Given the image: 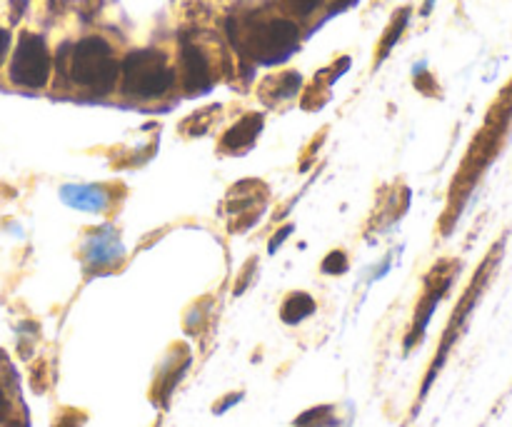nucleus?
Segmentation results:
<instances>
[{
	"label": "nucleus",
	"instance_id": "1",
	"mask_svg": "<svg viewBox=\"0 0 512 427\" xmlns=\"http://www.w3.org/2000/svg\"><path fill=\"white\" fill-rule=\"evenodd\" d=\"M70 80L95 93H110L118 80L120 65L103 38H85L70 50Z\"/></svg>",
	"mask_w": 512,
	"mask_h": 427
},
{
	"label": "nucleus",
	"instance_id": "2",
	"mask_svg": "<svg viewBox=\"0 0 512 427\" xmlns=\"http://www.w3.org/2000/svg\"><path fill=\"white\" fill-rule=\"evenodd\" d=\"M175 83V73L165 63V55L158 50H138L130 53L123 63L125 93L135 98H160Z\"/></svg>",
	"mask_w": 512,
	"mask_h": 427
},
{
	"label": "nucleus",
	"instance_id": "3",
	"mask_svg": "<svg viewBox=\"0 0 512 427\" xmlns=\"http://www.w3.org/2000/svg\"><path fill=\"white\" fill-rule=\"evenodd\" d=\"M50 78V53L40 35L23 33L10 60V80L23 88H43Z\"/></svg>",
	"mask_w": 512,
	"mask_h": 427
},
{
	"label": "nucleus",
	"instance_id": "4",
	"mask_svg": "<svg viewBox=\"0 0 512 427\" xmlns=\"http://www.w3.org/2000/svg\"><path fill=\"white\" fill-rule=\"evenodd\" d=\"M498 253H500V245H498V248H495V253L490 255V258L485 260L483 265H480V270H478V275H475L473 285H470V290H468V293L463 295V300H460L458 310H455L453 320H450V328L445 330V335H443V345H440L438 358H435L433 368H430V373H428V380H425L423 395L428 393L430 383H433V375H438V370L443 368V363H445V358H448L450 348H453L455 340L460 338V330H463V328H465V323H468V318H470V313H473L475 303H478L480 293H483V288H485V285H488V280H490V270H493V268H495V263H498Z\"/></svg>",
	"mask_w": 512,
	"mask_h": 427
},
{
	"label": "nucleus",
	"instance_id": "5",
	"mask_svg": "<svg viewBox=\"0 0 512 427\" xmlns=\"http://www.w3.org/2000/svg\"><path fill=\"white\" fill-rule=\"evenodd\" d=\"M300 30L290 20H270L253 35V53L260 63H280L298 48Z\"/></svg>",
	"mask_w": 512,
	"mask_h": 427
},
{
	"label": "nucleus",
	"instance_id": "6",
	"mask_svg": "<svg viewBox=\"0 0 512 427\" xmlns=\"http://www.w3.org/2000/svg\"><path fill=\"white\" fill-rule=\"evenodd\" d=\"M183 70H185V88L188 93H205L213 83L210 78V68L205 55L200 53L193 45H185L183 48Z\"/></svg>",
	"mask_w": 512,
	"mask_h": 427
},
{
	"label": "nucleus",
	"instance_id": "7",
	"mask_svg": "<svg viewBox=\"0 0 512 427\" xmlns=\"http://www.w3.org/2000/svg\"><path fill=\"white\" fill-rule=\"evenodd\" d=\"M260 125H263V118H260V115H248V118L240 120L235 128H230L228 133H225L223 145L230 150L245 148V145L253 143L255 135L260 133Z\"/></svg>",
	"mask_w": 512,
	"mask_h": 427
},
{
	"label": "nucleus",
	"instance_id": "8",
	"mask_svg": "<svg viewBox=\"0 0 512 427\" xmlns=\"http://www.w3.org/2000/svg\"><path fill=\"white\" fill-rule=\"evenodd\" d=\"M313 313H315V300L310 298L308 293H293L283 303L280 318H283V323H288V325H298V323H303L305 318H310Z\"/></svg>",
	"mask_w": 512,
	"mask_h": 427
},
{
	"label": "nucleus",
	"instance_id": "9",
	"mask_svg": "<svg viewBox=\"0 0 512 427\" xmlns=\"http://www.w3.org/2000/svg\"><path fill=\"white\" fill-rule=\"evenodd\" d=\"M323 270L325 273H330V275H340V273H345V270H348V258H345L343 253H340V250H335V253H330L328 258H325V263H323Z\"/></svg>",
	"mask_w": 512,
	"mask_h": 427
},
{
	"label": "nucleus",
	"instance_id": "10",
	"mask_svg": "<svg viewBox=\"0 0 512 427\" xmlns=\"http://www.w3.org/2000/svg\"><path fill=\"white\" fill-rule=\"evenodd\" d=\"M405 23H408V10H403V13H400L398 23H395V28L390 30L388 38H385V43H383V55H388V50H390V45H393V40H398V35L403 33Z\"/></svg>",
	"mask_w": 512,
	"mask_h": 427
},
{
	"label": "nucleus",
	"instance_id": "11",
	"mask_svg": "<svg viewBox=\"0 0 512 427\" xmlns=\"http://www.w3.org/2000/svg\"><path fill=\"white\" fill-rule=\"evenodd\" d=\"M285 3H288V8L295 10L298 15H310L323 0H285Z\"/></svg>",
	"mask_w": 512,
	"mask_h": 427
},
{
	"label": "nucleus",
	"instance_id": "12",
	"mask_svg": "<svg viewBox=\"0 0 512 427\" xmlns=\"http://www.w3.org/2000/svg\"><path fill=\"white\" fill-rule=\"evenodd\" d=\"M290 233H293V228H290V225H288V228H283V230H280V233L278 235H275V238L273 240H270V253H275V250H278L280 248V243H283V240L285 238H288V235Z\"/></svg>",
	"mask_w": 512,
	"mask_h": 427
},
{
	"label": "nucleus",
	"instance_id": "13",
	"mask_svg": "<svg viewBox=\"0 0 512 427\" xmlns=\"http://www.w3.org/2000/svg\"><path fill=\"white\" fill-rule=\"evenodd\" d=\"M8 45H10V33L0 28V63H3L5 53H8Z\"/></svg>",
	"mask_w": 512,
	"mask_h": 427
},
{
	"label": "nucleus",
	"instance_id": "14",
	"mask_svg": "<svg viewBox=\"0 0 512 427\" xmlns=\"http://www.w3.org/2000/svg\"><path fill=\"white\" fill-rule=\"evenodd\" d=\"M5 415H8V403H5V395L0 393V423L5 420Z\"/></svg>",
	"mask_w": 512,
	"mask_h": 427
}]
</instances>
